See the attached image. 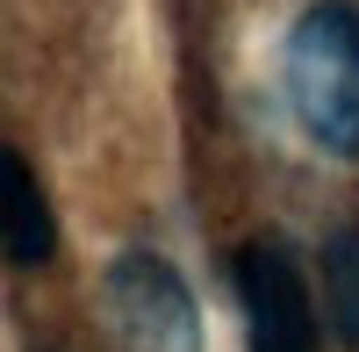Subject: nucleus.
<instances>
[{
    "label": "nucleus",
    "mask_w": 359,
    "mask_h": 352,
    "mask_svg": "<svg viewBox=\"0 0 359 352\" xmlns=\"http://www.w3.org/2000/svg\"><path fill=\"white\" fill-rule=\"evenodd\" d=\"M287 101L323 151L359 158V8L352 0H316L287 29Z\"/></svg>",
    "instance_id": "f257e3e1"
},
{
    "label": "nucleus",
    "mask_w": 359,
    "mask_h": 352,
    "mask_svg": "<svg viewBox=\"0 0 359 352\" xmlns=\"http://www.w3.org/2000/svg\"><path fill=\"white\" fill-rule=\"evenodd\" d=\"M237 302H245V352H316L309 280L280 238H252L237 252Z\"/></svg>",
    "instance_id": "7ed1b4c3"
},
{
    "label": "nucleus",
    "mask_w": 359,
    "mask_h": 352,
    "mask_svg": "<svg viewBox=\"0 0 359 352\" xmlns=\"http://www.w3.org/2000/svg\"><path fill=\"white\" fill-rule=\"evenodd\" d=\"M108 309V345L115 352H201V316L194 295L158 252H123L101 280Z\"/></svg>",
    "instance_id": "f03ea898"
},
{
    "label": "nucleus",
    "mask_w": 359,
    "mask_h": 352,
    "mask_svg": "<svg viewBox=\"0 0 359 352\" xmlns=\"http://www.w3.org/2000/svg\"><path fill=\"white\" fill-rule=\"evenodd\" d=\"M323 309H331V331L359 352V230L323 238Z\"/></svg>",
    "instance_id": "39448f33"
},
{
    "label": "nucleus",
    "mask_w": 359,
    "mask_h": 352,
    "mask_svg": "<svg viewBox=\"0 0 359 352\" xmlns=\"http://www.w3.org/2000/svg\"><path fill=\"white\" fill-rule=\"evenodd\" d=\"M0 180H8V259L15 266H43L50 245H57V230H50V201L36 187V172H29V158L8 151Z\"/></svg>",
    "instance_id": "20e7f679"
}]
</instances>
